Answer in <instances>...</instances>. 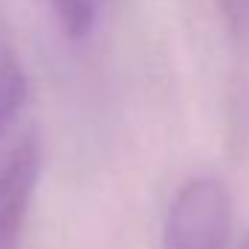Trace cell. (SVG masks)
<instances>
[{
  "label": "cell",
  "instance_id": "cell-4",
  "mask_svg": "<svg viewBox=\"0 0 249 249\" xmlns=\"http://www.w3.org/2000/svg\"><path fill=\"white\" fill-rule=\"evenodd\" d=\"M50 6L64 35L72 41H81L99 23L105 0H50Z\"/></svg>",
  "mask_w": 249,
  "mask_h": 249
},
{
  "label": "cell",
  "instance_id": "cell-1",
  "mask_svg": "<svg viewBox=\"0 0 249 249\" xmlns=\"http://www.w3.org/2000/svg\"><path fill=\"white\" fill-rule=\"evenodd\" d=\"M232 194L217 177H191L168 203L165 249H229Z\"/></svg>",
  "mask_w": 249,
  "mask_h": 249
},
{
  "label": "cell",
  "instance_id": "cell-5",
  "mask_svg": "<svg viewBox=\"0 0 249 249\" xmlns=\"http://www.w3.org/2000/svg\"><path fill=\"white\" fill-rule=\"evenodd\" d=\"M241 249H249V235L244 238V244H241Z\"/></svg>",
  "mask_w": 249,
  "mask_h": 249
},
{
  "label": "cell",
  "instance_id": "cell-2",
  "mask_svg": "<svg viewBox=\"0 0 249 249\" xmlns=\"http://www.w3.org/2000/svg\"><path fill=\"white\" fill-rule=\"evenodd\" d=\"M38 180L41 145L35 136H26L0 165V249H20Z\"/></svg>",
  "mask_w": 249,
  "mask_h": 249
},
{
  "label": "cell",
  "instance_id": "cell-3",
  "mask_svg": "<svg viewBox=\"0 0 249 249\" xmlns=\"http://www.w3.org/2000/svg\"><path fill=\"white\" fill-rule=\"evenodd\" d=\"M23 99H26V70L15 44L0 29V133L18 116Z\"/></svg>",
  "mask_w": 249,
  "mask_h": 249
}]
</instances>
